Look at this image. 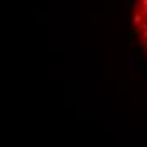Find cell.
<instances>
[{
    "label": "cell",
    "instance_id": "obj_6",
    "mask_svg": "<svg viewBox=\"0 0 147 147\" xmlns=\"http://www.w3.org/2000/svg\"><path fill=\"white\" fill-rule=\"evenodd\" d=\"M142 22H144V26H147V15H144V19H142Z\"/></svg>",
    "mask_w": 147,
    "mask_h": 147
},
{
    "label": "cell",
    "instance_id": "obj_1",
    "mask_svg": "<svg viewBox=\"0 0 147 147\" xmlns=\"http://www.w3.org/2000/svg\"><path fill=\"white\" fill-rule=\"evenodd\" d=\"M142 19H144V14H142L140 10H135V14L132 15V22H134V24H140V22H142Z\"/></svg>",
    "mask_w": 147,
    "mask_h": 147
},
{
    "label": "cell",
    "instance_id": "obj_5",
    "mask_svg": "<svg viewBox=\"0 0 147 147\" xmlns=\"http://www.w3.org/2000/svg\"><path fill=\"white\" fill-rule=\"evenodd\" d=\"M140 5H142V7H146V5H147V0H140Z\"/></svg>",
    "mask_w": 147,
    "mask_h": 147
},
{
    "label": "cell",
    "instance_id": "obj_3",
    "mask_svg": "<svg viewBox=\"0 0 147 147\" xmlns=\"http://www.w3.org/2000/svg\"><path fill=\"white\" fill-rule=\"evenodd\" d=\"M140 39H142V41H147V27L140 30Z\"/></svg>",
    "mask_w": 147,
    "mask_h": 147
},
{
    "label": "cell",
    "instance_id": "obj_4",
    "mask_svg": "<svg viewBox=\"0 0 147 147\" xmlns=\"http://www.w3.org/2000/svg\"><path fill=\"white\" fill-rule=\"evenodd\" d=\"M140 12H142L144 15H147V5L146 7H140Z\"/></svg>",
    "mask_w": 147,
    "mask_h": 147
},
{
    "label": "cell",
    "instance_id": "obj_2",
    "mask_svg": "<svg viewBox=\"0 0 147 147\" xmlns=\"http://www.w3.org/2000/svg\"><path fill=\"white\" fill-rule=\"evenodd\" d=\"M130 66H132L134 69H140V71H146V68H144V66H142L139 61H137V63H135V61H132V63H130Z\"/></svg>",
    "mask_w": 147,
    "mask_h": 147
}]
</instances>
